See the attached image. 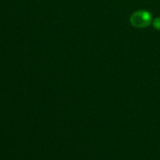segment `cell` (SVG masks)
<instances>
[{
	"mask_svg": "<svg viewBox=\"0 0 160 160\" xmlns=\"http://www.w3.org/2000/svg\"><path fill=\"white\" fill-rule=\"evenodd\" d=\"M151 20V16L146 11H138L131 17V21L134 26L144 28L148 26Z\"/></svg>",
	"mask_w": 160,
	"mask_h": 160,
	"instance_id": "1",
	"label": "cell"
},
{
	"mask_svg": "<svg viewBox=\"0 0 160 160\" xmlns=\"http://www.w3.org/2000/svg\"><path fill=\"white\" fill-rule=\"evenodd\" d=\"M154 25L157 29H160V18L156 20V21L154 22Z\"/></svg>",
	"mask_w": 160,
	"mask_h": 160,
	"instance_id": "2",
	"label": "cell"
}]
</instances>
